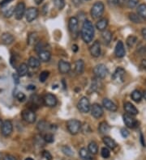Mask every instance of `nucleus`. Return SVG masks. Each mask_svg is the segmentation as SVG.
I'll return each instance as SVG.
<instances>
[{
  "instance_id": "1",
  "label": "nucleus",
  "mask_w": 146,
  "mask_h": 160,
  "mask_svg": "<svg viewBox=\"0 0 146 160\" xmlns=\"http://www.w3.org/2000/svg\"><path fill=\"white\" fill-rule=\"evenodd\" d=\"M94 27L90 20H85L81 28V38L85 43H90L94 37Z\"/></svg>"
},
{
  "instance_id": "2",
  "label": "nucleus",
  "mask_w": 146,
  "mask_h": 160,
  "mask_svg": "<svg viewBox=\"0 0 146 160\" xmlns=\"http://www.w3.org/2000/svg\"><path fill=\"white\" fill-rule=\"evenodd\" d=\"M81 122L76 119H71L67 121V129L72 135H76L81 129Z\"/></svg>"
},
{
  "instance_id": "3",
  "label": "nucleus",
  "mask_w": 146,
  "mask_h": 160,
  "mask_svg": "<svg viewBox=\"0 0 146 160\" xmlns=\"http://www.w3.org/2000/svg\"><path fill=\"white\" fill-rule=\"evenodd\" d=\"M105 6L102 2H96L91 8V16L94 19H98L102 16Z\"/></svg>"
},
{
  "instance_id": "4",
  "label": "nucleus",
  "mask_w": 146,
  "mask_h": 160,
  "mask_svg": "<svg viewBox=\"0 0 146 160\" xmlns=\"http://www.w3.org/2000/svg\"><path fill=\"white\" fill-rule=\"evenodd\" d=\"M77 108L79 111L81 112L82 113H88L90 111V108H91L89 100L85 96H83L78 102Z\"/></svg>"
},
{
  "instance_id": "5",
  "label": "nucleus",
  "mask_w": 146,
  "mask_h": 160,
  "mask_svg": "<svg viewBox=\"0 0 146 160\" xmlns=\"http://www.w3.org/2000/svg\"><path fill=\"white\" fill-rule=\"evenodd\" d=\"M21 117L23 118V120L24 121H26L27 123L29 124H33L36 121V114H35V112L33 111V110L29 109H24L21 112Z\"/></svg>"
},
{
  "instance_id": "6",
  "label": "nucleus",
  "mask_w": 146,
  "mask_h": 160,
  "mask_svg": "<svg viewBox=\"0 0 146 160\" xmlns=\"http://www.w3.org/2000/svg\"><path fill=\"white\" fill-rule=\"evenodd\" d=\"M108 69L104 64H98L94 68V73L95 76L98 78H104L108 74Z\"/></svg>"
},
{
  "instance_id": "7",
  "label": "nucleus",
  "mask_w": 146,
  "mask_h": 160,
  "mask_svg": "<svg viewBox=\"0 0 146 160\" xmlns=\"http://www.w3.org/2000/svg\"><path fill=\"white\" fill-rule=\"evenodd\" d=\"M25 4L24 2H19L16 4L15 7V18L17 20H20L23 19V17L25 16Z\"/></svg>"
},
{
  "instance_id": "8",
  "label": "nucleus",
  "mask_w": 146,
  "mask_h": 160,
  "mask_svg": "<svg viewBox=\"0 0 146 160\" xmlns=\"http://www.w3.org/2000/svg\"><path fill=\"white\" fill-rule=\"evenodd\" d=\"M58 100L55 95L51 93H47L43 98V103L46 106L50 108H54L57 105Z\"/></svg>"
},
{
  "instance_id": "9",
  "label": "nucleus",
  "mask_w": 146,
  "mask_h": 160,
  "mask_svg": "<svg viewBox=\"0 0 146 160\" xmlns=\"http://www.w3.org/2000/svg\"><path fill=\"white\" fill-rule=\"evenodd\" d=\"M68 28L71 33L72 34V37L75 38L77 37L78 35V20L76 17H71L68 21Z\"/></svg>"
},
{
  "instance_id": "10",
  "label": "nucleus",
  "mask_w": 146,
  "mask_h": 160,
  "mask_svg": "<svg viewBox=\"0 0 146 160\" xmlns=\"http://www.w3.org/2000/svg\"><path fill=\"white\" fill-rule=\"evenodd\" d=\"M13 131V125L11 122V121H5L3 122L2 127H1V133L3 135L4 137H8L12 134Z\"/></svg>"
},
{
  "instance_id": "11",
  "label": "nucleus",
  "mask_w": 146,
  "mask_h": 160,
  "mask_svg": "<svg viewBox=\"0 0 146 160\" xmlns=\"http://www.w3.org/2000/svg\"><path fill=\"white\" fill-rule=\"evenodd\" d=\"M90 111H91L92 116L96 118V119H98V118H101L103 115V108L100 105L99 103H94L93 105L91 106V108H90Z\"/></svg>"
},
{
  "instance_id": "12",
  "label": "nucleus",
  "mask_w": 146,
  "mask_h": 160,
  "mask_svg": "<svg viewBox=\"0 0 146 160\" xmlns=\"http://www.w3.org/2000/svg\"><path fill=\"white\" fill-rule=\"evenodd\" d=\"M38 16V10L36 8H28L25 12L26 20L29 23H31L33 20H35Z\"/></svg>"
},
{
  "instance_id": "13",
  "label": "nucleus",
  "mask_w": 146,
  "mask_h": 160,
  "mask_svg": "<svg viewBox=\"0 0 146 160\" xmlns=\"http://www.w3.org/2000/svg\"><path fill=\"white\" fill-rule=\"evenodd\" d=\"M123 122H124L125 125H126L127 128H130V129H134L137 126V121H136V119H134L132 115H129V114H124L123 116Z\"/></svg>"
},
{
  "instance_id": "14",
  "label": "nucleus",
  "mask_w": 146,
  "mask_h": 160,
  "mask_svg": "<svg viewBox=\"0 0 146 160\" xmlns=\"http://www.w3.org/2000/svg\"><path fill=\"white\" fill-rule=\"evenodd\" d=\"M124 75H125V70L122 67H118L114 72L113 75H112V79L115 82H122L124 80Z\"/></svg>"
},
{
  "instance_id": "15",
  "label": "nucleus",
  "mask_w": 146,
  "mask_h": 160,
  "mask_svg": "<svg viewBox=\"0 0 146 160\" xmlns=\"http://www.w3.org/2000/svg\"><path fill=\"white\" fill-rule=\"evenodd\" d=\"M90 53L93 57L98 58L101 55V44L99 41H94V43L89 48Z\"/></svg>"
},
{
  "instance_id": "16",
  "label": "nucleus",
  "mask_w": 146,
  "mask_h": 160,
  "mask_svg": "<svg viewBox=\"0 0 146 160\" xmlns=\"http://www.w3.org/2000/svg\"><path fill=\"white\" fill-rule=\"evenodd\" d=\"M115 54L117 58H123L126 54V51H125L124 45H123V41H119L118 43L116 44V46H115Z\"/></svg>"
},
{
  "instance_id": "17",
  "label": "nucleus",
  "mask_w": 146,
  "mask_h": 160,
  "mask_svg": "<svg viewBox=\"0 0 146 160\" xmlns=\"http://www.w3.org/2000/svg\"><path fill=\"white\" fill-rule=\"evenodd\" d=\"M58 71L62 74H68L71 70V64L64 60H60L58 62Z\"/></svg>"
},
{
  "instance_id": "18",
  "label": "nucleus",
  "mask_w": 146,
  "mask_h": 160,
  "mask_svg": "<svg viewBox=\"0 0 146 160\" xmlns=\"http://www.w3.org/2000/svg\"><path fill=\"white\" fill-rule=\"evenodd\" d=\"M123 108H124L125 111L127 112V113L129 114V115L136 116L139 113L138 109L133 105L132 103H130V102H126V103H124Z\"/></svg>"
},
{
  "instance_id": "19",
  "label": "nucleus",
  "mask_w": 146,
  "mask_h": 160,
  "mask_svg": "<svg viewBox=\"0 0 146 160\" xmlns=\"http://www.w3.org/2000/svg\"><path fill=\"white\" fill-rule=\"evenodd\" d=\"M102 104H103V107L105 108V109L109 110L111 112H116L117 109H118V107L116 106L114 102L111 101V100L107 99V98H105L102 101Z\"/></svg>"
},
{
  "instance_id": "20",
  "label": "nucleus",
  "mask_w": 146,
  "mask_h": 160,
  "mask_svg": "<svg viewBox=\"0 0 146 160\" xmlns=\"http://www.w3.org/2000/svg\"><path fill=\"white\" fill-rule=\"evenodd\" d=\"M38 57L40 61H41L43 62H49V61L51 60V53L50 51L45 49V50H42L41 51V52H39Z\"/></svg>"
},
{
  "instance_id": "21",
  "label": "nucleus",
  "mask_w": 146,
  "mask_h": 160,
  "mask_svg": "<svg viewBox=\"0 0 146 160\" xmlns=\"http://www.w3.org/2000/svg\"><path fill=\"white\" fill-rule=\"evenodd\" d=\"M107 26H108V20L105 19V18L100 19L97 22V23H96V28H97V30H99L101 32H103L105 30H106Z\"/></svg>"
},
{
  "instance_id": "22",
  "label": "nucleus",
  "mask_w": 146,
  "mask_h": 160,
  "mask_svg": "<svg viewBox=\"0 0 146 160\" xmlns=\"http://www.w3.org/2000/svg\"><path fill=\"white\" fill-rule=\"evenodd\" d=\"M1 41H2L3 43L5 44V45H11V44L13 43V41H15V38H14V37L11 33L5 32V33H3L1 36Z\"/></svg>"
},
{
  "instance_id": "23",
  "label": "nucleus",
  "mask_w": 146,
  "mask_h": 160,
  "mask_svg": "<svg viewBox=\"0 0 146 160\" xmlns=\"http://www.w3.org/2000/svg\"><path fill=\"white\" fill-rule=\"evenodd\" d=\"M101 38H102L104 45H109L111 43V40H112V33H111V32L108 31V30H105V31L102 32H101Z\"/></svg>"
},
{
  "instance_id": "24",
  "label": "nucleus",
  "mask_w": 146,
  "mask_h": 160,
  "mask_svg": "<svg viewBox=\"0 0 146 160\" xmlns=\"http://www.w3.org/2000/svg\"><path fill=\"white\" fill-rule=\"evenodd\" d=\"M102 141H103L104 144L106 146V147L111 149V150H114L117 147V143L115 142V141L111 138L108 137V136H105L103 139H102Z\"/></svg>"
},
{
  "instance_id": "25",
  "label": "nucleus",
  "mask_w": 146,
  "mask_h": 160,
  "mask_svg": "<svg viewBox=\"0 0 146 160\" xmlns=\"http://www.w3.org/2000/svg\"><path fill=\"white\" fill-rule=\"evenodd\" d=\"M84 70V62L82 59H79L75 63V71L77 74H81Z\"/></svg>"
},
{
  "instance_id": "26",
  "label": "nucleus",
  "mask_w": 146,
  "mask_h": 160,
  "mask_svg": "<svg viewBox=\"0 0 146 160\" xmlns=\"http://www.w3.org/2000/svg\"><path fill=\"white\" fill-rule=\"evenodd\" d=\"M29 72V67L25 63H21L17 68V74L19 77L25 76Z\"/></svg>"
},
{
  "instance_id": "27",
  "label": "nucleus",
  "mask_w": 146,
  "mask_h": 160,
  "mask_svg": "<svg viewBox=\"0 0 146 160\" xmlns=\"http://www.w3.org/2000/svg\"><path fill=\"white\" fill-rule=\"evenodd\" d=\"M79 154H80V158L84 160H92L93 159V157L89 153V151L88 150H86V148H81L79 150Z\"/></svg>"
},
{
  "instance_id": "28",
  "label": "nucleus",
  "mask_w": 146,
  "mask_h": 160,
  "mask_svg": "<svg viewBox=\"0 0 146 160\" xmlns=\"http://www.w3.org/2000/svg\"><path fill=\"white\" fill-rule=\"evenodd\" d=\"M28 64H29V67H31L33 69H37L40 67L41 65V62L40 60L34 57H30L28 61Z\"/></svg>"
},
{
  "instance_id": "29",
  "label": "nucleus",
  "mask_w": 146,
  "mask_h": 160,
  "mask_svg": "<svg viewBox=\"0 0 146 160\" xmlns=\"http://www.w3.org/2000/svg\"><path fill=\"white\" fill-rule=\"evenodd\" d=\"M111 129V127L108 124L105 122V121H102L99 124V126H98V131L100 132V133L101 134H105L110 131Z\"/></svg>"
},
{
  "instance_id": "30",
  "label": "nucleus",
  "mask_w": 146,
  "mask_h": 160,
  "mask_svg": "<svg viewBox=\"0 0 146 160\" xmlns=\"http://www.w3.org/2000/svg\"><path fill=\"white\" fill-rule=\"evenodd\" d=\"M131 97H132V100L133 101L136 102V103H139V102H140V100H142L143 94L139 90H135L131 94Z\"/></svg>"
},
{
  "instance_id": "31",
  "label": "nucleus",
  "mask_w": 146,
  "mask_h": 160,
  "mask_svg": "<svg viewBox=\"0 0 146 160\" xmlns=\"http://www.w3.org/2000/svg\"><path fill=\"white\" fill-rule=\"evenodd\" d=\"M28 44L29 45H33L34 44H37V41H38V36L36 32H31L29 33V36H28Z\"/></svg>"
},
{
  "instance_id": "32",
  "label": "nucleus",
  "mask_w": 146,
  "mask_h": 160,
  "mask_svg": "<svg viewBox=\"0 0 146 160\" xmlns=\"http://www.w3.org/2000/svg\"><path fill=\"white\" fill-rule=\"evenodd\" d=\"M137 15L140 18L146 19V4L142 3L139 5L137 8Z\"/></svg>"
},
{
  "instance_id": "33",
  "label": "nucleus",
  "mask_w": 146,
  "mask_h": 160,
  "mask_svg": "<svg viewBox=\"0 0 146 160\" xmlns=\"http://www.w3.org/2000/svg\"><path fill=\"white\" fill-rule=\"evenodd\" d=\"M50 127H51V125H49V124L47 123L46 121H39L37 125V129H38L40 132H45V131H46Z\"/></svg>"
},
{
  "instance_id": "34",
  "label": "nucleus",
  "mask_w": 146,
  "mask_h": 160,
  "mask_svg": "<svg viewBox=\"0 0 146 160\" xmlns=\"http://www.w3.org/2000/svg\"><path fill=\"white\" fill-rule=\"evenodd\" d=\"M88 150L91 154H97L98 152V147L95 142H91L88 146Z\"/></svg>"
},
{
  "instance_id": "35",
  "label": "nucleus",
  "mask_w": 146,
  "mask_h": 160,
  "mask_svg": "<svg viewBox=\"0 0 146 160\" xmlns=\"http://www.w3.org/2000/svg\"><path fill=\"white\" fill-rule=\"evenodd\" d=\"M129 19L132 22H133L134 23H140L142 22V20H141V18L138 16V15H136L135 13H130L129 14Z\"/></svg>"
},
{
  "instance_id": "36",
  "label": "nucleus",
  "mask_w": 146,
  "mask_h": 160,
  "mask_svg": "<svg viewBox=\"0 0 146 160\" xmlns=\"http://www.w3.org/2000/svg\"><path fill=\"white\" fill-rule=\"evenodd\" d=\"M136 41H137V37H135V36L133 35L129 36V37H127V41H126L127 45L131 48V47H132L133 45L136 43Z\"/></svg>"
},
{
  "instance_id": "37",
  "label": "nucleus",
  "mask_w": 146,
  "mask_h": 160,
  "mask_svg": "<svg viewBox=\"0 0 146 160\" xmlns=\"http://www.w3.org/2000/svg\"><path fill=\"white\" fill-rule=\"evenodd\" d=\"M14 12H15V7H11V8L3 11V14L6 18H10L12 16H13Z\"/></svg>"
},
{
  "instance_id": "38",
  "label": "nucleus",
  "mask_w": 146,
  "mask_h": 160,
  "mask_svg": "<svg viewBox=\"0 0 146 160\" xmlns=\"http://www.w3.org/2000/svg\"><path fill=\"white\" fill-rule=\"evenodd\" d=\"M97 79H98V78H97V77H96L95 78H94V79H92V84H91V86H90L89 92H94L97 90V88H98V87H99V84H98V81H97Z\"/></svg>"
},
{
  "instance_id": "39",
  "label": "nucleus",
  "mask_w": 146,
  "mask_h": 160,
  "mask_svg": "<svg viewBox=\"0 0 146 160\" xmlns=\"http://www.w3.org/2000/svg\"><path fill=\"white\" fill-rule=\"evenodd\" d=\"M55 6L58 10H62L65 7V0H53Z\"/></svg>"
},
{
  "instance_id": "40",
  "label": "nucleus",
  "mask_w": 146,
  "mask_h": 160,
  "mask_svg": "<svg viewBox=\"0 0 146 160\" xmlns=\"http://www.w3.org/2000/svg\"><path fill=\"white\" fill-rule=\"evenodd\" d=\"M49 75H50V72L48 70H44L39 75V81L41 82H45L47 78H48Z\"/></svg>"
},
{
  "instance_id": "41",
  "label": "nucleus",
  "mask_w": 146,
  "mask_h": 160,
  "mask_svg": "<svg viewBox=\"0 0 146 160\" xmlns=\"http://www.w3.org/2000/svg\"><path fill=\"white\" fill-rule=\"evenodd\" d=\"M62 151L63 154H66L67 156H72V154H74L72 149L69 147H68V146H63V147H62Z\"/></svg>"
},
{
  "instance_id": "42",
  "label": "nucleus",
  "mask_w": 146,
  "mask_h": 160,
  "mask_svg": "<svg viewBox=\"0 0 146 160\" xmlns=\"http://www.w3.org/2000/svg\"><path fill=\"white\" fill-rule=\"evenodd\" d=\"M101 154L102 158H108L111 155V151H110L109 148L108 147H103V148L101 149Z\"/></svg>"
},
{
  "instance_id": "43",
  "label": "nucleus",
  "mask_w": 146,
  "mask_h": 160,
  "mask_svg": "<svg viewBox=\"0 0 146 160\" xmlns=\"http://www.w3.org/2000/svg\"><path fill=\"white\" fill-rule=\"evenodd\" d=\"M43 138H44V141L46 142L47 143H52L55 141V137H54V135L52 133H46Z\"/></svg>"
},
{
  "instance_id": "44",
  "label": "nucleus",
  "mask_w": 146,
  "mask_h": 160,
  "mask_svg": "<svg viewBox=\"0 0 146 160\" xmlns=\"http://www.w3.org/2000/svg\"><path fill=\"white\" fill-rule=\"evenodd\" d=\"M139 2V0H127V8L132 9V8H135L137 4Z\"/></svg>"
},
{
  "instance_id": "45",
  "label": "nucleus",
  "mask_w": 146,
  "mask_h": 160,
  "mask_svg": "<svg viewBox=\"0 0 146 160\" xmlns=\"http://www.w3.org/2000/svg\"><path fill=\"white\" fill-rule=\"evenodd\" d=\"M42 156L46 158V160H52V155L48 150H44L42 152Z\"/></svg>"
},
{
  "instance_id": "46",
  "label": "nucleus",
  "mask_w": 146,
  "mask_h": 160,
  "mask_svg": "<svg viewBox=\"0 0 146 160\" xmlns=\"http://www.w3.org/2000/svg\"><path fill=\"white\" fill-rule=\"evenodd\" d=\"M16 98H17L18 100H19V101H24V100L26 99V96L25 95L24 93H22V92H19V93L16 95Z\"/></svg>"
},
{
  "instance_id": "47",
  "label": "nucleus",
  "mask_w": 146,
  "mask_h": 160,
  "mask_svg": "<svg viewBox=\"0 0 146 160\" xmlns=\"http://www.w3.org/2000/svg\"><path fill=\"white\" fill-rule=\"evenodd\" d=\"M121 135L123 136L124 138H127L129 136V132L127 129H121Z\"/></svg>"
},
{
  "instance_id": "48",
  "label": "nucleus",
  "mask_w": 146,
  "mask_h": 160,
  "mask_svg": "<svg viewBox=\"0 0 146 160\" xmlns=\"http://www.w3.org/2000/svg\"><path fill=\"white\" fill-rule=\"evenodd\" d=\"M12 0H2L1 2H0V6L2 7V8H4V7H6L9 2H12Z\"/></svg>"
},
{
  "instance_id": "49",
  "label": "nucleus",
  "mask_w": 146,
  "mask_h": 160,
  "mask_svg": "<svg viewBox=\"0 0 146 160\" xmlns=\"http://www.w3.org/2000/svg\"><path fill=\"white\" fill-rule=\"evenodd\" d=\"M108 3L111 6H117L119 3V0H108Z\"/></svg>"
},
{
  "instance_id": "50",
  "label": "nucleus",
  "mask_w": 146,
  "mask_h": 160,
  "mask_svg": "<svg viewBox=\"0 0 146 160\" xmlns=\"http://www.w3.org/2000/svg\"><path fill=\"white\" fill-rule=\"evenodd\" d=\"M13 78L15 83H19V76L18 75V74H13Z\"/></svg>"
},
{
  "instance_id": "51",
  "label": "nucleus",
  "mask_w": 146,
  "mask_h": 160,
  "mask_svg": "<svg viewBox=\"0 0 146 160\" xmlns=\"http://www.w3.org/2000/svg\"><path fill=\"white\" fill-rule=\"evenodd\" d=\"M3 160H16V158L14 156H12V155L8 154V155H6V156L4 157Z\"/></svg>"
},
{
  "instance_id": "52",
  "label": "nucleus",
  "mask_w": 146,
  "mask_h": 160,
  "mask_svg": "<svg viewBox=\"0 0 146 160\" xmlns=\"http://www.w3.org/2000/svg\"><path fill=\"white\" fill-rule=\"evenodd\" d=\"M72 2H73V3H74L76 6H79V5L81 4V0H72Z\"/></svg>"
},
{
  "instance_id": "53",
  "label": "nucleus",
  "mask_w": 146,
  "mask_h": 160,
  "mask_svg": "<svg viewBox=\"0 0 146 160\" xmlns=\"http://www.w3.org/2000/svg\"><path fill=\"white\" fill-rule=\"evenodd\" d=\"M141 34H142L143 37L144 38V40H146V28H144L142 30H141Z\"/></svg>"
},
{
  "instance_id": "54",
  "label": "nucleus",
  "mask_w": 146,
  "mask_h": 160,
  "mask_svg": "<svg viewBox=\"0 0 146 160\" xmlns=\"http://www.w3.org/2000/svg\"><path fill=\"white\" fill-rule=\"evenodd\" d=\"M141 66L146 70V59H143L142 62H141Z\"/></svg>"
},
{
  "instance_id": "55",
  "label": "nucleus",
  "mask_w": 146,
  "mask_h": 160,
  "mask_svg": "<svg viewBox=\"0 0 146 160\" xmlns=\"http://www.w3.org/2000/svg\"><path fill=\"white\" fill-rule=\"evenodd\" d=\"M72 51H73V52H75V53H76V52H77L78 51V45H72Z\"/></svg>"
},
{
  "instance_id": "56",
  "label": "nucleus",
  "mask_w": 146,
  "mask_h": 160,
  "mask_svg": "<svg viewBox=\"0 0 146 160\" xmlns=\"http://www.w3.org/2000/svg\"><path fill=\"white\" fill-rule=\"evenodd\" d=\"M27 89L28 90H34V89H35V86H33V85H29V86H28Z\"/></svg>"
},
{
  "instance_id": "57",
  "label": "nucleus",
  "mask_w": 146,
  "mask_h": 160,
  "mask_svg": "<svg viewBox=\"0 0 146 160\" xmlns=\"http://www.w3.org/2000/svg\"><path fill=\"white\" fill-rule=\"evenodd\" d=\"M34 1H35V3L37 4V5H40L44 0H34Z\"/></svg>"
},
{
  "instance_id": "58",
  "label": "nucleus",
  "mask_w": 146,
  "mask_h": 160,
  "mask_svg": "<svg viewBox=\"0 0 146 160\" xmlns=\"http://www.w3.org/2000/svg\"><path fill=\"white\" fill-rule=\"evenodd\" d=\"M143 97H144V100H146V91H144V93H143Z\"/></svg>"
},
{
  "instance_id": "59",
  "label": "nucleus",
  "mask_w": 146,
  "mask_h": 160,
  "mask_svg": "<svg viewBox=\"0 0 146 160\" xmlns=\"http://www.w3.org/2000/svg\"><path fill=\"white\" fill-rule=\"evenodd\" d=\"M24 160H33V158H30V157H28V158H26Z\"/></svg>"
},
{
  "instance_id": "60",
  "label": "nucleus",
  "mask_w": 146,
  "mask_h": 160,
  "mask_svg": "<svg viewBox=\"0 0 146 160\" xmlns=\"http://www.w3.org/2000/svg\"><path fill=\"white\" fill-rule=\"evenodd\" d=\"M2 125H3V121H2V120L0 119V128L2 127Z\"/></svg>"
},
{
  "instance_id": "61",
  "label": "nucleus",
  "mask_w": 146,
  "mask_h": 160,
  "mask_svg": "<svg viewBox=\"0 0 146 160\" xmlns=\"http://www.w3.org/2000/svg\"><path fill=\"white\" fill-rule=\"evenodd\" d=\"M1 158H2V153L0 152V160H1Z\"/></svg>"
},
{
  "instance_id": "62",
  "label": "nucleus",
  "mask_w": 146,
  "mask_h": 160,
  "mask_svg": "<svg viewBox=\"0 0 146 160\" xmlns=\"http://www.w3.org/2000/svg\"><path fill=\"white\" fill-rule=\"evenodd\" d=\"M125 0H119V2H123Z\"/></svg>"
},
{
  "instance_id": "63",
  "label": "nucleus",
  "mask_w": 146,
  "mask_h": 160,
  "mask_svg": "<svg viewBox=\"0 0 146 160\" xmlns=\"http://www.w3.org/2000/svg\"><path fill=\"white\" fill-rule=\"evenodd\" d=\"M145 52H146V47H145Z\"/></svg>"
}]
</instances>
